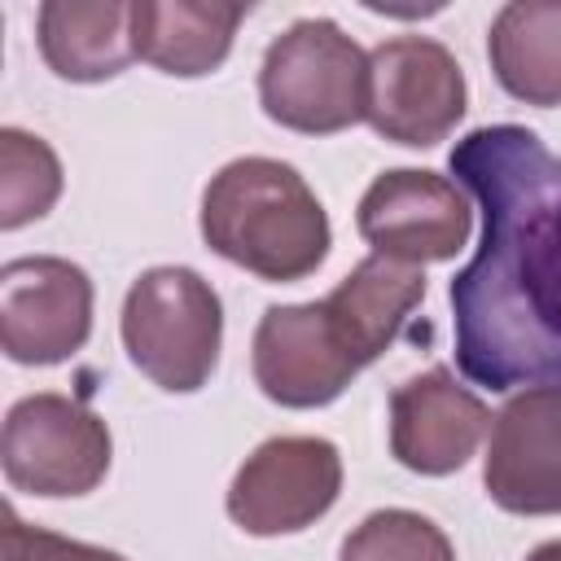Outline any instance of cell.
Listing matches in <instances>:
<instances>
[{"instance_id": "cell-1", "label": "cell", "mask_w": 561, "mask_h": 561, "mask_svg": "<svg viewBox=\"0 0 561 561\" xmlns=\"http://www.w3.org/2000/svg\"><path fill=\"white\" fill-rule=\"evenodd\" d=\"M451 175L482 206V245L451 280L460 373L491 390L561 386V153L500 123L451 149Z\"/></svg>"}, {"instance_id": "cell-2", "label": "cell", "mask_w": 561, "mask_h": 561, "mask_svg": "<svg viewBox=\"0 0 561 561\" xmlns=\"http://www.w3.org/2000/svg\"><path fill=\"white\" fill-rule=\"evenodd\" d=\"M202 237L219 259L263 280H302L333 245L329 215L311 184L289 162L263 153L232 158L210 175L202 193Z\"/></svg>"}, {"instance_id": "cell-3", "label": "cell", "mask_w": 561, "mask_h": 561, "mask_svg": "<svg viewBox=\"0 0 561 561\" xmlns=\"http://www.w3.org/2000/svg\"><path fill=\"white\" fill-rule=\"evenodd\" d=\"M224 342V307L215 285L193 267H149L123 298L127 359L162 390L193 394L210 381Z\"/></svg>"}, {"instance_id": "cell-4", "label": "cell", "mask_w": 561, "mask_h": 561, "mask_svg": "<svg viewBox=\"0 0 561 561\" xmlns=\"http://www.w3.org/2000/svg\"><path fill=\"white\" fill-rule=\"evenodd\" d=\"M259 101L289 131H342L368 114V53L337 22L298 18L263 53Z\"/></svg>"}, {"instance_id": "cell-5", "label": "cell", "mask_w": 561, "mask_h": 561, "mask_svg": "<svg viewBox=\"0 0 561 561\" xmlns=\"http://www.w3.org/2000/svg\"><path fill=\"white\" fill-rule=\"evenodd\" d=\"M110 425L70 394H26L0 430V465L13 491L66 500L88 495L110 473Z\"/></svg>"}, {"instance_id": "cell-6", "label": "cell", "mask_w": 561, "mask_h": 561, "mask_svg": "<svg viewBox=\"0 0 561 561\" xmlns=\"http://www.w3.org/2000/svg\"><path fill=\"white\" fill-rule=\"evenodd\" d=\"M465 75L447 44L394 35L368 53V123L394 145H438L465 118Z\"/></svg>"}, {"instance_id": "cell-7", "label": "cell", "mask_w": 561, "mask_h": 561, "mask_svg": "<svg viewBox=\"0 0 561 561\" xmlns=\"http://www.w3.org/2000/svg\"><path fill=\"white\" fill-rule=\"evenodd\" d=\"M342 491V456L329 438L280 434L259 443L228 486V517L245 535H294L320 522Z\"/></svg>"}, {"instance_id": "cell-8", "label": "cell", "mask_w": 561, "mask_h": 561, "mask_svg": "<svg viewBox=\"0 0 561 561\" xmlns=\"http://www.w3.org/2000/svg\"><path fill=\"white\" fill-rule=\"evenodd\" d=\"M92 333V280L57 254L0 267V346L13 364H61Z\"/></svg>"}, {"instance_id": "cell-9", "label": "cell", "mask_w": 561, "mask_h": 561, "mask_svg": "<svg viewBox=\"0 0 561 561\" xmlns=\"http://www.w3.org/2000/svg\"><path fill=\"white\" fill-rule=\"evenodd\" d=\"M355 224L359 237L373 245V254L421 267V263L456 259L465 250L473 210L469 197L447 175L394 167L364 188Z\"/></svg>"}, {"instance_id": "cell-10", "label": "cell", "mask_w": 561, "mask_h": 561, "mask_svg": "<svg viewBox=\"0 0 561 561\" xmlns=\"http://www.w3.org/2000/svg\"><path fill=\"white\" fill-rule=\"evenodd\" d=\"M482 486L504 513H561V386H526L491 421Z\"/></svg>"}, {"instance_id": "cell-11", "label": "cell", "mask_w": 561, "mask_h": 561, "mask_svg": "<svg viewBox=\"0 0 561 561\" xmlns=\"http://www.w3.org/2000/svg\"><path fill=\"white\" fill-rule=\"evenodd\" d=\"M359 364L329 324L324 302L267 307L254 329V381L280 408L333 403Z\"/></svg>"}, {"instance_id": "cell-12", "label": "cell", "mask_w": 561, "mask_h": 561, "mask_svg": "<svg viewBox=\"0 0 561 561\" xmlns=\"http://www.w3.org/2000/svg\"><path fill=\"white\" fill-rule=\"evenodd\" d=\"M491 408L434 364L390 394V451L412 473H456L491 430Z\"/></svg>"}, {"instance_id": "cell-13", "label": "cell", "mask_w": 561, "mask_h": 561, "mask_svg": "<svg viewBox=\"0 0 561 561\" xmlns=\"http://www.w3.org/2000/svg\"><path fill=\"white\" fill-rule=\"evenodd\" d=\"M421 298H425V272L421 267L386 259V254H368L320 302H324L329 324L342 337L346 355L359 368H368L403 333V324Z\"/></svg>"}, {"instance_id": "cell-14", "label": "cell", "mask_w": 561, "mask_h": 561, "mask_svg": "<svg viewBox=\"0 0 561 561\" xmlns=\"http://www.w3.org/2000/svg\"><path fill=\"white\" fill-rule=\"evenodd\" d=\"M245 4H188V0H140L131 4V48L162 75L197 79L224 66Z\"/></svg>"}, {"instance_id": "cell-15", "label": "cell", "mask_w": 561, "mask_h": 561, "mask_svg": "<svg viewBox=\"0 0 561 561\" xmlns=\"http://www.w3.org/2000/svg\"><path fill=\"white\" fill-rule=\"evenodd\" d=\"M39 53L70 83L114 79L131 57V4L123 0H48L35 18Z\"/></svg>"}, {"instance_id": "cell-16", "label": "cell", "mask_w": 561, "mask_h": 561, "mask_svg": "<svg viewBox=\"0 0 561 561\" xmlns=\"http://www.w3.org/2000/svg\"><path fill=\"white\" fill-rule=\"evenodd\" d=\"M500 88L526 105H561V0H513L486 35Z\"/></svg>"}, {"instance_id": "cell-17", "label": "cell", "mask_w": 561, "mask_h": 561, "mask_svg": "<svg viewBox=\"0 0 561 561\" xmlns=\"http://www.w3.org/2000/svg\"><path fill=\"white\" fill-rule=\"evenodd\" d=\"M61 197V162L48 140L0 127V228H22L44 219Z\"/></svg>"}, {"instance_id": "cell-18", "label": "cell", "mask_w": 561, "mask_h": 561, "mask_svg": "<svg viewBox=\"0 0 561 561\" xmlns=\"http://www.w3.org/2000/svg\"><path fill=\"white\" fill-rule=\"evenodd\" d=\"M337 561H456L451 539L412 508H377L346 539Z\"/></svg>"}, {"instance_id": "cell-19", "label": "cell", "mask_w": 561, "mask_h": 561, "mask_svg": "<svg viewBox=\"0 0 561 561\" xmlns=\"http://www.w3.org/2000/svg\"><path fill=\"white\" fill-rule=\"evenodd\" d=\"M0 561H127L110 548L79 543L39 526H26L13 508H4V530H0Z\"/></svg>"}, {"instance_id": "cell-20", "label": "cell", "mask_w": 561, "mask_h": 561, "mask_svg": "<svg viewBox=\"0 0 561 561\" xmlns=\"http://www.w3.org/2000/svg\"><path fill=\"white\" fill-rule=\"evenodd\" d=\"M526 561H561V539H548V543H539Z\"/></svg>"}]
</instances>
